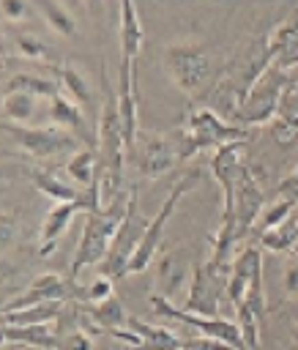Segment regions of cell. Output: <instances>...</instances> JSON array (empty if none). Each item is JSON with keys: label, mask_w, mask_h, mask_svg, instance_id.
<instances>
[{"label": "cell", "mask_w": 298, "mask_h": 350, "mask_svg": "<svg viewBox=\"0 0 298 350\" xmlns=\"http://www.w3.org/2000/svg\"><path fill=\"white\" fill-rule=\"evenodd\" d=\"M131 194L134 189H126L109 208L98 211V213H87L85 216V224H82V235H79V243L74 249V260H71V271H68V282H77V276L93 265V262H104L109 246H112V238L128 211V202H131Z\"/></svg>", "instance_id": "obj_1"}, {"label": "cell", "mask_w": 298, "mask_h": 350, "mask_svg": "<svg viewBox=\"0 0 298 350\" xmlns=\"http://www.w3.org/2000/svg\"><path fill=\"white\" fill-rule=\"evenodd\" d=\"M101 77V90H104V104L98 112L96 134H98V170L104 180L123 183V159H126V137H123V123L118 112V90L109 82L107 66L98 68Z\"/></svg>", "instance_id": "obj_2"}, {"label": "cell", "mask_w": 298, "mask_h": 350, "mask_svg": "<svg viewBox=\"0 0 298 350\" xmlns=\"http://www.w3.org/2000/svg\"><path fill=\"white\" fill-rule=\"evenodd\" d=\"M164 68L186 96H200L213 77L211 52L205 49V44L197 41L170 44L164 49Z\"/></svg>", "instance_id": "obj_3"}, {"label": "cell", "mask_w": 298, "mask_h": 350, "mask_svg": "<svg viewBox=\"0 0 298 350\" xmlns=\"http://www.w3.org/2000/svg\"><path fill=\"white\" fill-rule=\"evenodd\" d=\"M150 309L156 317H167V320H178L189 328H197L202 336L208 339H216V342H224L230 345L232 350H249L246 347V339H243V331L235 320H224V317H202V314H191L180 306H175L172 301H167L164 295H150L148 298Z\"/></svg>", "instance_id": "obj_4"}, {"label": "cell", "mask_w": 298, "mask_h": 350, "mask_svg": "<svg viewBox=\"0 0 298 350\" xmlns=\"http://www.w3.org/2000/svg\"><path fill=\"white\" fill-rule=\"evenodd\" d=\"M227 279H230V265L194 262L191 284L180 309L202 317H219V304L221 298H227Z\"/></svg>", "instance_id": "obj_5"}, {"label": "cell", "mask_w": 298, "mask_h": 350, "mask_svg": "<svg viewBox=\"0 0 298 350\" xmlns=\"http://www.w3.org/2000/svg\"><path fill=\"white\" fill-rule=\"evenodd\" d=\"M148 221L150 219H142V213H139L137 191H134L131 202H128V211H126V216H123V221H120V227L112 238V246H109L104 262H101V276H109L112 282L126 276V268H128V262H131V257H134V252H137V246H139V241L148 230Z\"/></svg>", "instance_id": "obj_6"}, {"label": "cell", "mask_w": 298, "mask_h": 350, "mask_svg": "<svg viewBox=\"0 0 298 350\" xmlns=\"http://www.w3.org/2000/svg\"><path fill=\"white\" fill-rule=\"evenodd\" d=\"M284 77H287L284 68L268 66L249 85V90L243 93V101H241V123L243 126H262L276 115L279 98L284 93Z\"/></svg>", "instance_id": "obj_7"}, {"label": "cell", "mask_w": 298, "mask_h": 350, "mask_svg": "<svg viewBox=\"0 0 298 350\" xmlns=\"http://www.w3.org/2000/svg\"><path fill=\"white\" fill-rule=\"evenodd\" d=\"M3 131L11 142H16L22 150H27L36 159H55L60 153H71L79 148V139L63 129V126H14L3 123Z\"/></svg>", "instance_id": "obj_8"}, {"label": "cell", "mask_w": 298, "mask_h": 350, "mask_svg": "<svg viewBox=\"0 0 298 350\" xmlns=\"http://www.w3.org/2000/svg\"><path fill=\"white\" fill-rule=\"evenodd\" d=\"M197 178H200V172L191 170V172H186V175L170 189V194H167V200L161 202L159 213L148 221V230H145V235H142V241H139V246H137V252H134V257H131L126 273H139V271H145V268L153 262V257H156V252H159V243H161V235H164V227H167V219L172 216L178 200L197 183Z\"/></svg>", "instance_id": "obj_9"}, {"label": "cell", "mask_w": 298, "mask_h": 350, "mask_svg": "<svg viewBox=\"0 0 298 350\" xmlns=\"http://www.w3.org/2000/svg\"><path fill=\"white\" fill-rule=\"evenodd\" d=\"M186 131L194 139L197 153L200 150H208V148L219 150V148H224L230 142H246V129L243 126H235V123H227L211 107L191 109L189 118H186Z\"/></svg>", "instance_id": "obj_10"}, {"label": "cell", "mask_w": 298, "mask_h": 350, "mask_svg": "<svg viewBox=\"0 0 298 350\" xmlns=\"http://www.w3.org/2000/svg\"><path fill=\"white\" fill-rule=\"evenodd\" d=\"M128 156H131L134 167L139 170V175H145V178H159L180 161L172 137H156V134H139V139Z\"/></svg>", "instance_id": "obj_11"}, {"label": "cell", "mask_w": 298, "mask_h": 350, "mask_svg": "<svg viewBox=\"0 0 298 350\" xmlns=\"http://www.w3.org/2000/svg\"><path fill=\"white\" fill-rule=\"evenodd\" d=\"M265 211V194L257 183V175L252 172V167L246 164L238 175L235 183V224H238V238H243L262 216Z\"/></svg>", "instance_id": "obj_12"}, {"label": "cell", "mask_w": 298, "mask_h": 350, "mask_svg": "<svg viewBox=\"0 0 298 350\" xmlns=\"http://www.w3.org/2000/svg\"><path fill=\"white\" fill-rule=\"evenodd\" d=\"M68 298H71L68 279H63V276H57V273H41V276H36L16 298L5 301V304H3V312H16V309L49 304V301H68Z\"/></svg>", "instance_id": "obj_13"}, {"label": "cell", "mask_w": 298, "mask_h": 350, "mask_svg": "<svg viewBox=\"0 0 298 350\" xmlns=\"http://www.w3.org/2000/svg\"><path fill=\"white\" fill-rule=\"evenodd\" d=\"M262 273V252L260 246H246L235 254V260L230 262V279H227V301L238 309L246 301L249 284L254 282V276Z\"/></svg>", "instance_id": "obj_14"}, {"label": "cell", "mask_w": 298, "mask_h": 350, "mask_svg": "<svg viewBox=\"0 0 298 350\" xmlns=\"http://www.w3.org/2000/svg\"><path fill=\"white\" fill-rule=\"evenodd\" d=\"M49 115L55 120V126H63L68 129L79 142H85L87 148H98V137L90 134L87 123H85V115H82V107L77 101H71L66 93H57L52 101H49Z\"/></svg>", "instance_id": "obj_15"}, {"label": "cell", "mask_w": 298, "mask_h": 350, "mask_svg": "<svg viewBox=\"0 0 298 350\" xmlns=\"http://www.w3.org/2000/svg\"><path fill=\"white\" fill-rule=\"evenodd\" d=\"M79 312H82V325H96V334H115L128 325V312L120 304V298H115V295L101 304L79 306Z\"/></svg>", "instance_id": "obj_16"}, {"label": "cell", "mask_w": 298, "mask_h": 350, "mask_svg": "<svg viewBox=\"0 0 298 350\" xmlns=\"http://www.w3.org/2000/svg\"><path fill=\"white\" fill-rule=\"evenodd\" d=\"M191 271H194V265L186 262L183 252H167L159 260V273H156V282H159V290H161L159 295L172 301L180 293V284H191Z\"/></svg>", "instance_id": "obj_17"}, {"label": "cell", "mask_w": 298, "mask_h": 350, "mask_svg": "<svg viewBox=\"0 0 298 350\" xmlns=\"http://www.w3.org/2000/svg\"><path fill=\"white\" fill-rule=\"evenodd\" d=\"M118 11H120V22H118L120 60H131V63H134L137 52L142 49V38H145V33H142V22H139L137 8H134L128 0H123V3L118 5Z\"/></svg>", "instance_id": "obj_18"}, {"label": "cell", "mask_w": 298, "mask_h": 350, "mask_svg": "<svg viewBox=\"0 0 298 350\" xmlns=\"http://www.w3.org/2000/svg\"><path fill=\"white\" fill-rule=\"evenodd\" d=\"M3 342L27 345L38 350H57L60 334L57 325H3Z\"/></svg>", "instance_id": "obj_19"}, {"label": "cell", "mask_w": 298, "mask_h": 350, "mask_svg": "<svg viewBox=\"0 0 298 350\" xmlns=\"http://www.w3.org/2000/svg\"><path fill=\"white\" fill-rule=\"evenodd\" d=\"M126 328H131L139 336V345L137 347H126V350H180L183 347V339L178 334H172L170 328H164V325H150L145 320L128 317Z\"/></svg>", "instance_id": "obj_20"}, {"label": "cell", "mask_w": 298, "mask_h": 350, "mask_svg": "<svg viewBox=\"0 0 298 350\" xmlns=\"http://www.w3.org/2000/svg\"><path fill=\"white\" fill-rule=\"evenodd\" d=\"M27 178H30V183H33L41 194H46V197H52V200H57V202H77V200L85 194V189H79L77 183H68V180H63L60 175L46 172V170H30Z\"/></svg>", "instance_id": "obj_21"}, {"label": "cell", "mask_w": 298, "mask_h": 350, "mask_svg": "<svg viewBox=\"0 0 298 350\" xmlns=\"http://www.w3.org/2000/svg\"><path fill=\"white\" fill-rule=\"evenodd\" d=\"M63 309H66V301H49V304L16 309V312H3V325H49V323H57Z\"/></svg>", "instance_id": "obj_22"}, {"label": "cell", "mask_w": 298, "mask_h": 350, "mask_svg": "<svg viewBox=\"0 0 298 350\" xmlns=\"http://www.w3.org/2000/svg\"><path fill=\"white\" fill-rule=\"evenodd\" d=\"M66 172L71 175V180L79 186V189H96L98 186V175H101V170H98V150H93V148H82V150H77L71 159H68V164H66Z\"/></svg>", "instance_id": "obj_23"}, {"label": "cell", "mask_w": 298, "mask_h": 350, "mask_svg": "<svg viewBox=\"0 0 298 350\" xmlns=\"http://www.w3.org/2000/svg\"><path fill=\"white\" fill-rule=\"evenodd\" d=\"M5 93H30V96H44V98L52 101V98H55L57 93H63V90H60V85L52 82V79H44V77L19 71V74H11V77L3 82V96H5Z\"/></svg>", "instance_id": "obj_24"}, {"label": "cell", "mask_w": 298, "mask_h": 350, "mask_svg": "<svg viewBox=\"0 0 298 350\" xmlns=\"http://www.w3.org/2000/svg\"><path fill=\"white\" fill-rule=\"evenodd\" d=\"M52 74L57 77L60 90H63L71 101H77L79 107H90V104H93V93H90V88H87V79H85L71 63L52 66Z\"/></svg>", "instance_id": "obj_25"}, {"label": "cell", "mask_w": 298, "mask_h": 350, "mask_svg": "<svg viewBox=\"0 0 298 350\" xmlns=\"http://www.w3.org/2000/svg\"><path fill=\"white\" fill-rule=\"evenodd\" d=\"M295 238H298V216L293 213L284 224H279V227H273V230L260 232L257 243H260V249H268V252L282 254V252H293Z\"/></svg>", "instance_id": "obj_26"}, {"label": "cell", "mask_w": 298, "mask_h": 350, "mask_svg": "<svg viewBox=\"0 0 298 350\" xmlns=\"http://www.w3.org/2000/svg\"><path fill=\"white\" fill-rule=\"evenodd\" d=\"M68 287H71V298H68V301H74V304H79V306L101 304V301H107V298L115 295L109 276H98V279H93V282H85V284L68 282Z\"/></svg>", "instance_id": "obj_27"}, {"label": "cell", "mask_w": 298, "mask_h": 350, "mask_svg": "<svg viewBox=\"0 0 298 350\" xmlns=\"http://www.w3.org/2000/svg\"><path fill=\"white\" fill-rule=\"evenodd\" d=\"M33 8L46 19V25H49L55 33H60V36H74V33H77V22H74L71 11H68L63 3H55V0H38Z\"/></svg>", "instance_id": "obj_28"}, {"label": "cell", "mask_w": 298, "mask_h": 350, "mask_svg": "<svg viewBox=\"0 0 298 350\" xmlns=\"http://www.w3.org/2000/svg\"><path fill=\"white\" fill-rule=\"evenodd\" d=\"M36 109V96L30 93H5L3 96V123L25 126L33 118Z\"/></svg>", "instance_id": "obj_29"}, {"label": "cell", "mask_w": 298, "mask_h": 350, "mask_svg": "<svg viewBox=\"0 0 298 350\" xmlns=\"http://www.w3.org/2000/svg\"><path fill=\"white\" fill-rule=\"evenodd\" d=\"M293 211H295V202H290V200H276V202H271V205L262 211L260 221H257L260 232H265V230H273V227L284 224V221L293 216Z\"/></svg>", "instance_id": "obj_30"}, {"label": "cell", "mask_w": 298, "mask_h": 350, "mask_svg": "<svg viewBox=\"0 0 298 350\" xmlns=\"http://www.w3.org/2000/svg\"><path fill=\"white\" fill-rule=\"evenodd\" d=\"M14 46L27 60H49V46L41 38L30 36V33H16L14 36Z\"/></svg>", "instance_id": "obj_31"}, {"label": "cell", "mask_w": 298, "mask_h": 350, "mask_svg": "<svg viewBox=\"0 0 298 350\" xmlns=\"http://www.w3.org/2000/svg\"><path fill=\"white\" fill-rule=\"evenodd\" d=\"M276 120H282L284 126H290L293 131H298V93H282L279 107H276Z\"/></svg>", "instance_id": "obj_32"}, {"label": "cell", "mask_w": 298, "mask_h": 350, "mask_svg": "<svg viewBox=\"0 0 298 350\" xmlns=\"http://www.w3.org/2000/svg\"><path fill=\"white\" fill-rule=\"evenodd\" d=\"M282 287L287 298H298V257H290L282 268Z\"/></svg>", "instance_id": "obj_33"}, {"label": "cell", "mask_w": 298, "mask_h": 350, "mask_svg": "<svg viewBox=\"0 0 298 350\" xmlns=\"http://www.w3.org/2000/svg\"><path fill=\"white\" fill-rule=\"evenodd\" d=\"M57 350H93V342H90V336H87V334L79 328V331L63 334V336H60Z\"/></svg>", "instance_id": "obj_34"}, {"label": "cell", "mask_w": 298, "mask_h": 350, "mask_svg": "<svg viewBox=\"0 0 298 350\" xmlns=\"http://www.w3.org/2000/svg\"><path fill=\"white\" fill-rule=\"evenodd\" d=\"M0 11H3L5 22H22L30 14V8L25 3H19V0H3L0 3Z\"/></svg>", "instance_id": "obj_35"}, {"label": "cell", "mask_w": 298, "mask_h": 350, "mask_svg": "<svg viewBox=\"0 0 298 350\" xmlns=\"http://www.w3.org/2000/svg\"><path fill=\"white\" fill-rule=\"evenodd\" d=\"M180 350H232L230 345H224V342H216V339H208V336H200V339H189V342H183V347Z\"/></svg>", "instance_id": "obj_36"}, {"label": "cell", "mask_w": 298, "mask_h": 350, "mask_svg": "<svg viewBox=\"0 0 298 350\" xmlns=\"http://www.w3.org/2000/svg\"><path fill=\"white\" fill-rule=\"evenodd\" d=\"M273 137L282 142V145H287V142H293V137H295V131L290 129V126H284L282 120H276L273 123Z\"/></svg>", "instance_id": "obj_37"}, {"label": "cell", "mask_w": 298, "mask_h": 350, "mask_svg": "<svg viewBox=\"0 0 298 350\" xmlns=\"http://www.w3.org/2000/svg\"><path fill=\"white\" fill-rule=\"evenodd\" d=\"M14 241V216H3V246Z\"/></svg>", "instance_id": "obj_38"}, {"label": "cell", "mask_w": 298, "mask_h": 350, "mask_svg": "<svg viewBox=\"0 0 298 350\" xmlns=\"http://www.w3.org/2000/svg\"><path fill=\"white\" fill-rule=\"evenodd\" d=\"M290 339H293V345H295V347H298V323H295V325H293V331H290Z\"/></svg>", "instance_id": "obj_39"}, {"label": "cell", "mask_w": 298, "mask_h": 350, "mask_svg": "<svg viewBox=\"0 0 298 350\" xmlns=\"http://www.w3.org/2000/svg\"><path fill=\"white\" fill-rule=\"evenodd\" d=\"M293 254L298 257V238H295V246H293Z\"/></svg>", "instance_id": "obj_40"}]
</instances>
